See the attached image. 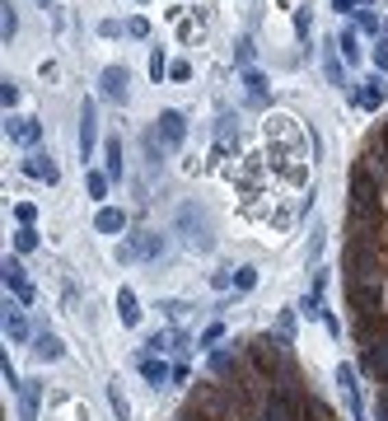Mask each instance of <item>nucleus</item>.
<instances>
[{"instance_id":"1","label":"nucleus","mask_w":388,"mask_h":421,"mask_svg":"<svg viewBox=\"0 0 388 421\" xmlns=\"http://www.w3.org/2000/svg\"><path fill=\"white\" fill-rule=\"evenodd\" d=\"M379 215V178L356 164L351 169V220H374Z\"/></svg>"},{"instance_id":"2","label":"nucleus","mask_w":388,"mask_h":421,"mask_svg":"<svg viewBox=\"0 0 388 421\" xmlns=\"http://www.w3.org/2000/svg\"><path fill=\"white\" fill-rule=\"evenodd\" d=\"M248 361L258 365L262 379L285 374V337H253V342H248Z\"/></svg>"},{"instance_id":"3","label":"nucleus","mask_w":388,"mask_h":421,"mask_svg":"<svg viewBox=\"0 0 388 421\" xmlns=\"http://www.w3.org/2000/svg\"><path fill=\"white\" fill-rule=\"evenodd\" d=\"M178 225H182V234H187V243H192V248H202V253H206L210 243H215V239H210V220H206L197 206H182V210H178Z\"/></svg>"},{"instance_id":"4","label":"nucleus","mask_w":388,"mask_h":421,"mask_svg":"<svg viewBox=\"0 0 388 421\" xmlns=\"http://www.w3.org/2000/svg\"><path fill=\"white\" fill-rule=\"evenodd\" d=\"M365 169L374 173V178H388V127L369 136V145H365Z\"/></svg>"},{"instance_id":"5","label":"nucleus","mask_w":388,"mask_h":421,"mask_svg":"<svg viewBox=\"0 0 388 421\" xmlns=\"http://www.w3.org/2000/svg\"><path fill=\"white\" fill-rule=\"evenodd\" d=\"M155 136L169 145V150H173V145H182V136H187V117H182V112H173V108H169V112H159Z\"/></svg>"},{"instance_id":"6","label":"nucleus","mask_w":388,"mask_h":421,"mask_svg":"<svg viewBox=\"0 0 388 421\" xmlns=\"http://www.w3.org/2000/svg\"><path fill=\"white\" fill-rule=\"evenodd\" d=\"M24 173H28V178H38V183H56V178H61L56 159H52V155H43V150H33V155L24 159Z\"/></svg>"},{"instance_id":"7","label":"nucleus","mask_w":388,"mask_h":421,"mask_svg":"<svg viewBox=\"0 0 388 421\" xmlns=\"http://www.w3.org/2000/svg\"><path fill=\"white\" fill-rule=\"evenodd\" d=\"M0 272H5V286L19 295V304H28V300H33V286L24 281V263H19V258H5V267H0Z\"/></svg>"},{"instance_id":"8","label":"nucleus","mask_w":388,"mask_h":421,"mask_svg":"<svg viewBox=\"0 0 388 421\" xmlns=\"http://www.w3.org/2000/svg\"><path fill=\"white\" fill-rule=\"evenodd\" d=\"M127 84H131L127 66H108V71H104V99L122 104V99H127Z\"/></svg>"},{"instance_id":"9","label":"nucleus","mask_w":388,"mask_h":421,"mask_svg":"<svg viewBox=\"0 0 388 421\" xmlns=\"http://www.w3.org/2000/svg\"><path fill=\"white\" fill-rule=\"evenodd\" d=\"M5 136H10V141H19V145H38L43 127H38L33 117H10V122H5Z\"/></svg>"},{"instance_id":"10","label":"nucleus","mask_w":388,"mask_h":421,"mask_svg":"<svg viewBox=\"0 0 388 421\" xmlns=\"http://www.w3.org/2000/svg\"><path fill=\"white\" fill-rule=\"evenodd\" d=\"M94 132H99V117H94V104L84 99V108H80V150H84V159L94 150Z\"/></svg>"},{"instance_id":"11","label":"nucleus","mask_w":388,"mask_h":421,"mask_svg":"<svg viewBox=\"0 0 388 421\" xmlns=\"http://www.w3.org/2000/svg\"><path fill=\"white\" fill-rule=\"evenodd\" d=\"M94 230H99V234H122V230H127V215L117 206H104L94 215Z\"/></svg>"},{"instance_id":"12","label":"nucleus","mask_w":388,"mask_h":421,"mask_svg":"<svg viewBox=\"0 0 388 421\" xmlns=\"http://www.w3.org/2000/svg\"><path fill=\"white\" fill-rule=\"evenodd\" d=\"M131 253H136V258H159V253H164V239H159L155 230H145V234H131Z\"/></svg>"},{"instance_id":"13","label":"nucleus","mask_w":388,"mask_h":421,"mask_svg":"<svg viewBox=\"0 0 388 421\" xmlns=\"http://www.w3.org/2000/svg\"><path fill=\"white\" fill-rule=\"evenodd\" d=\"M356 104L369 108V112H374V108H384V80H379V75H369V80L361 84V94H356Z\"/></svg>"},{"instance_id":"14","label":"nucleus","mask_w":388,"mask_h":421,"mask_svg":"<svg viewBox=\"0 0 388 421\" xmlns=\"http://www.w3.org/2000/svg\"><path fill=\"white\" fill-rule=\"evenodd\" d=\"M117 314H122V323H127V328H136V323H141V304H136V290H117Z\"/></svg>"},{"instance_id":"15","label":"nucleus","mask_w":388,"mask_h":421,"mask_svg":"<svg viewBox=\"0 0 388 421\" xmlns=\"http://www.w3.org/2000/svg\"><path fill=\"white\" fill-rule=\"evenodd\" d=\"M365 370H369V374H388V342H379V337L369 342V351H365Z\"/></svg>"},{"instance_id":"16","label":"nucleus","mask_w":388,"mask_h":421,"mask_svg":"<svg viewBox=\"0 0 388 421\" xmlns=\"http://www.w3.org/2000/svg\"><path fill=\"white\" fill-rule=\"evenodd\" d=\"M33 356H38V361H61V337L38 333V337H33Z\"/></svg>"},{"instance_id":"17","label":"nucleus","mask_w":388,"mask_h":421,"mask_svg":"<svg viewBox=\"0 0 388 421\" xmlns=\"http://www.w3.org/2000/svg\"><path fill=\"white\" fill-rule=\"evenodd\" d=\"M243 89H248V104H267V75L262 71H243Z\"/></svg>"},{"instance_id":"18","label":"nucleus","mask_w":388,"mask_h":421,"mask_svg":"<svg viewBox=\"0 0 388 421\" xmlns=\"http://www.w3.org/2000/svg\"><path fill=\"white\" fill-rule=\"evenodd\" d=\"M295 421H337L318 398H300V412H295Z\"/></svg>"},{"instance_id":"19","label":"nucleus","mask_w":388,"mask_h":421,"mask_svg":"<svg viewBox=\"0 0 388 421\" xmlns=\"http://www.w3.org/2000/svg\"><path fill=\"white\" fill-rule=\"evenodd\" d=\"M5 337H10V342H28L24 314H19V309H10V304H5Z\"/></svg>"},{"instance_id":"20","label":"nucleus","mask_w":388,"mask_h":421,"mask_svg":"<svg viewBox=\"0 0 388 421\" xmlns=\"http://www.w3.org/2000/svg\"><path fill=\"white\" fill-rule=\"evenodd\" d=\"M141 374H145V379H150V384H164V379H173V370L164 365V361H155V356H145V361H141Z\"/></svg>"},{"instance_id":"21","label":"nucleus","mask_w":388,"mask_h":421,"mask_svg":"<svg viewBox=\"0 0 388 421\" xmlns=\"http://www.w3.org/2000/svg\"><path fill=\"white\" fill-rule=\"evenodd\" d=\"M19 394H24V402H19V412H24V421H38V384H19Z\"/></svg>"},{"instance_id":"22","label":"nucleus","mask_w":388,"mask_h":421,"mask_svg":"<svg viewBox=\"0 0 388 421\" xmlns=\"http://www.w3.org/2000/svg\"><path fill=\"white\" fill-rule=\"evenodd\" d=\"M14 28H19V14H14V5L5 0V5H0V38L10 43V38H14Z\"/></svg>"},{"instance_id":"23","label":"nucleus","mask_w":388,"mask_h":421,"mask_svg":"<svg viewBox=\"0 0 388 421\" xmlns=\"http://www.w3.org/2000/svg\"><path fill=\"white\" fill-rule=\"evenodd\" d=\"M108 402H112V412L127 421V412H131V402H127V394H122V379L117 384H108Z\"/></svg>"},{"instance_id":"24","label":"nucleus","mask_w":388,"mask_h":421,"mask_svg":"<svg viewBox=\"0 0 388 421\" xmlns=\"http://www.w3.org/2000/svg\"><path fill=\"white\" fill-rule=\"evenodd\" d=\"M108 178H122V141H108Z\"/></svg>"},{"instance_id":"25","label":"nucleus","mask_w":388,"mask_h":421,"mask_svg":"<svg viewBox=\"0 0 388 421\" xmlns=\"http://www.w3.org/2000/svg\"><path fill=\"white\" fill-rule=\"evenodd\" d=\"M14 248H19V253H33V248H38V230H33V225H19V234H14Z\"/></svg>"},{"instance_id":"26","label":"nucleus","mask_w":388,"mask_h":421,"mask_svg":"<svg viewBox=\"0 0 388 421\" xmlns=\"http://www.w3.org/2000/svg\"><path fill=\"white\" fill-rule=\"evenodd\" d=\"M234 365H239V361H234L230 351H215V356H210V370H215V374H234Z\"/></svg>"},{"instance_id":"27","label":"nucleus","mask_w":388,"mask_h":421,"mask_svg":"<svg viewBox=\"0 0 388 421\" xmlns=\"http://www.w3.org/2000/svg\"><path fill=\"white\" fill-rule=\"evenodd\" d=\"M337 47L346 52V61H356V56H361V47H356V33H351V28H341V38H337Z\"/></svg>"},{"instance_id":"28","label":"nucleus","mask_w":388,"mask_h":421,"mask_svg":"<svg viewBox=\"0 0 388 421\" xmlns=\"http://www.w3.org/2000/svg\"><path fill=\"white\" fill-rule=\"evenodd\" d=\"M234 286L253 290V286H258V267H239V272H234Z\"/></svg>"},{"instance_id":"29","label":"nucleus","mask_w":388,"mask_h":421,"mask_svg":"<svg viewBox=\"0 0 388 421\" xmlns=\"http://www.w3.org/2000/svg\"><path fill=\"white\" fill-rule=\"evenodd\" d=\"M89 197H108V173H89Z\"/></svg>"},{"instance_id":"30","label":"nucleus","mask_w":388,"mask_h":421,"mask_svg":"<svg viewBox=\"0 0 388 421\" xmlns=\"http://www.w3.org/2000/svg\"><path fill=\"white\" fill-rule=\"evenodd\" d=\"M220 337H225V323H210L206 333H202V346H215Z\"/></svg>"},{"instance_id":"31","label":"nucleus","mask_w":388,"mask_h":421,"mask_svg":"<svg viewBox=\"0 0 388 421\" xmlns=\"http://www.w3.org/2000/svg\"><path fill=\"white\" fill-rule=\"evenodd\" d=\"M0 104H5V108H14V104H19V89H14V84H10V80H5V84H0Z\"/></svg>"},{"instance_id":"32","label":"nucleus","mask_w":388,"mask_h":421,"mask_svg":"<svg viewBox=\"0 0 388 421\" xmlns=\"http://www.w3.org/2000/svg\"><path fill=\"white\" fill-rule=\"evenodd\" d=\"M169 342H173L169 333H150V342H145V346H150V356H159V351H164V346H169Z\"/></svg>"},{"instance_id":"33","label":"nucleus","mask_w":388,"mask_h":421,"mask_svg":"<svg viewBox=\"0 0 388 421\" xmlns=\"http://www.w3.org/2000/svg\"><path fill=\"white\" fill-rule=\"evenodd\" d=\"M374 66H379V71H388V38H379V43H374Z\"/></svg>"},{"instance_id":"34","label":"nucleus","mask_w":388,"mask_h":421,"mask_svg":"<svg viewBox=\"0 0 388 421\" xmlns=\"http://www.w3.org/2000/svg\"><path fill=\"white\" fill-rule=\"evenodd\" d=\"M234 61H239V66H243V71H248V61H253V43H248V38H243V43H239V52H234Z\"/></svg>"},{"instance_id":"35","label":"nucleus","mask_w":388,"mask_h":421,"mask_svg":"<svg viewBox=\"0 0 388 421\" xmlns=\"http://www.w3.org/2000/svg\"><path fill=\"white\" fill-rule=\"evenodd\" d=\"M150 75H155V80H164V75H169V61H164V56H150Z\"/></svg>"},{"instance_id":"36","label":"nucleus","mask_w":388,"mask_h":421,"mask_svg":"<svg viewBox=\"0 0 388 421\" xmlns=\"http://www.w3.org/2000/svg\"><path fill=\"white\" fill-rule=\"evenodd\" d=\"M328 75H332V84H341V80H346V75H341V61H337V52H328Z\"/></svg>"},{"instance_id":"37","label":"nucleus","mask_w":388,"mask_h":421,"mask_svg":"<svg viewBox=\"0 0 388 421\" xmlns=\"http://www.w3.org/2000/svg\"><path fill=\"white\" fill-rule=\"evenodd\" d=\"M361 28H365V33H379V38H384V28H379V19H374L369 10H365V14H361Z\"/></svg>"},{"instance_id":"38","label":"nucleus","mask_w":388,"mask_h":421,"mask_svg":"<svg viewBox=\"0 0 388 421\" xmlns=\"http://www.w3.org/2000/svg\"><path fill=\"white\" fill-rule=\"evenodd\" d=\"M127 33H131V38H150V24H145V19H131Z\"/></svg>"},{"instance_id":"39","label":"nucleus","mask_w":388,"mask_h":421,"mask_svg":"<svg viewBox=\"0 0 388 421\" xmlns=\"http://www.w3.org/2000/svg\"><path fill=\"white\" fill-rule=\"evenodd\" d=\"M14 215H19V225H33V215H38V210L28 206V202H19V206H14Z\"/></svg>"},{"instance_id":"40","label":"nucleus","mask_w":388,"mask_h":421,"mask_svg":"<svg viewBox=\"0 0 388 421\" xmlns=\"http://www.w3.org/2000/svg\"><path fill=\"white\" fill-rule=\"evenodd\" d=\"M361 5H374V0H332V10H341V14H346V10H361Z\"/></svg>"},{"instance_id":"41","label":"nucleus","mask_w":388,"mask_h":421,"mask_svg":"<svg viewBox=\"0 0 388 421\" xmlns=\"http://www.w3.org/2000/svg\"><path fill=\"white\" fill-rule=\"evenodd\" d=\"M169 75H173V80H187V75H192V66H187V61H173V66H169Z\"/></svg>"},{"instance_id":"42","label":"nucleus","mask_w":388,"mask_h":421,"mask_svg":"<svg viewBox=\"0 0 388 421\" xmlns=\"http://www.w3.org/2000/svg\"><path fill=\"white\" fill-rule=\"evenodd\" d=\"M230 281H234L230 272H215V276H210V286H215V290H230Z\"/></svg>"},{"instance_id":"43","label":"nucleus","mask_w":388,"mask_h":421,"mask_svg":"<svg viewBox=\"0 0 388 421\" xmlns=\"http://www.w3.org/2000/svg\"><path fill=\"white\" fill-rule=\"evenodd\" d=\"M38 5H47V0H38Z\"/></svg>"}]
</instances>
